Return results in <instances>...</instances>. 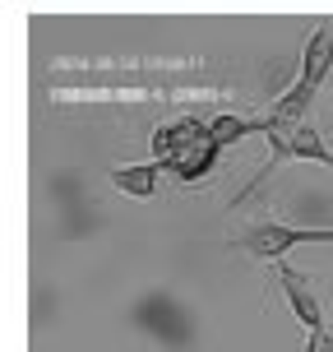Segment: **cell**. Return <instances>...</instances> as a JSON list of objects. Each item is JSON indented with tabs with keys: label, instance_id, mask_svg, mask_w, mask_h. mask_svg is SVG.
<instances>
[{
	"label": "cell",
	"instance_id": "7a4b0ae2",
	"mask_svg": "<svg viewBox=\"0 0 333 352\" xmlns=\"http://www.w3.org/2000/svg\"><path fill=\"white\" fill-rule=\"evenodd\" d=\"M306 241H333V228H287V223H250L231 246L246 250V255H260V260H282L292 246H306Z\"/></svg>",
	"mask_w": 333,
	"mask_h": 352
},
{
	"label": "cell",
	"instance_id": "3957f363",
	"mask_svg": "<svg viewBox=\"0 0 333 352\" xmlns=\"http://www.w3.org/2000/svg\"><path fill=\"white\" fill-rule=\"evenodd\" d=\"M278 278H282V292H287V301H292V316L310 329V334H324V311H319V297L315 287L301 278L297 269H287V264L278 260Z\"/></svg>",
	"mask_w": 333,
	"mask_h": 352
},
{
	"label": "cell",
	"instance_id": "277c9868",
	"mask_svg": "<svg viewBox=\"0 0 333 352\" xmlns=\"http://www.w3.org/2000/svg\"><path fill=\"white\" fill-rule=\"evenodd\" d=\"M209 140V121H199V116H176L172 125H158L153 130V162H167L176 158L181 148H190V144Z\"/></svg>",
	"mask_w": 333,
	"mask_h": 352
},
{
	"label": "cell",
	"instance_id": "52a82bcc",
	"mask_svg": "<svg viewBox=\"0 0 333 352\" xmlns=\"http://www.w3.org/2000/svg\"><path fill=\"white\" fill-rule=\"evenodd\" d=\"M333 70V33L329 28H315V33L306 37V56H301V79H310V84L324 88Z\"/></svg>",
	"mask_w": 333,
	"mask_h": 352
},
{
	"label": "cell",
	"instance_id": "6da1fadb",
	"mask_svg": "<svg viewBox=\"0 0 333 352\" xmlns=\"http://www.w3.org/2000/svg\"><path fill=\"white\" fill-rule=\"evenodd\" d=\"M282 162H319V167H333V148L319 140V130H310L306 121H297V125L268 121V162L255 172V186H260L273 167H282ZM255 186H250V190H255ZM246 195H236V204H246Z\"/></svg>",
	"mask_w": 333,
	"mask_h": 352
},
{
	"label": "cell",
	"instance_id": "9c48e42d",
	"mask_svg": "<svg viewBox=\"0 0 333 352\" xmlns=\"http://www.w3.org/2000/svg\"><path fill=\"white\" fill-rule=\"evenodd\" d=\"M158 176H162V162H139V167H111V186L130 199H148L158 190Z\"/></svg>",
	"mask_w": 333,
	"mask_h": 352
},
{
	"label": "cell",
	"instance_id": "ba28073f",
	"mask_svg": "<svg viewBox=\"0 0 333 352\" xmlns=\"http://www.w3.org/2000/svg\"><path fill=\"white\" fill-rule=\"evenodd\" d=\"M315 93H319V84H310V79H297V84L287 88L278 102H273L268 121H278V125H297V121H306V111H310V102H315Z\"/></svg>",
	"mask_w": 333,
	"mask_h": 352
},
{
	"label": "cell",
	"instance_id": "30bf717a",
	"mask_svg": "<svg viewBox=\"0 0 333 352\" xmlns=\"http://www.w3.org/2000/svg\"><path fill=\"white\" fill-rule=\"evenodd\" d=\"M306 352H333V338H329V334H310Z\"/></svg>",
	"mask_w": 333,
	"mask_h": 352
},
{
	"label": "cell",
	"instance_id": "5b68a950",
	"mask_svg": "<svg viewBox=\"0 0 333 352\" xmlns=\"http://www.w3.org/2000/svg\"><path fill=\"white\" fill-rule=\"evenodd\" d=\"M218 144H213V135L209 140H199V144H190V148H181L176 158H167L162 162V172H172L176 181H199V176H209L213 172V162H218Z\"/></svg>",
	"mask_w": 333,
	"mask_h": 352
},
{
	"label": "cell",
	"instance_id": "8992f818",
	"mask_svg": "<svg viewBox=\"0 0 333 352\" xmlns=\"http://www.w3.org/2000/svg\"><path fill=\"white\" fill-rule=\"evenodd\" d=\"M209 135L218 148H231L236 140L246 135H268V116H236V111H218L209 121Z\"/></svg>",
	"mask_w": 333,
	"mask_h": 352
}]
</instances>
